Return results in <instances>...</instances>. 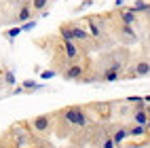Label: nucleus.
Returning a JSON list of instances; mask_svg holds the SVG:
<instances>
[{"instance_id": "obj_1", "label": "nucleus", "mask_w": 150, "mask_h": 148, "mask_svg": "<svg viewBox=\"0 0 150 148\" xmlns=\"http://www.w3.org/2000/svg\"><path fill=\"white\" fill-rule=\"evenodd\" d=\"M64 121L68 125H72V127H85L89 123L85 110L78 108V106H72V108H68V110H64Z\"/></svg>"}, {"instance_id": "obj_2", "label": "nucleus", "mask_w": 150, "mask_h": 148, "mask_svg": "<svg viewBox=\"0 0 150 148\" xmlns=\"http://www.w3.org/2000/svg\"><path fill=\"white\" fill-rule=\"evenodd\" d=\"M32 127H34L38 133H47L49 129H51V116H47V114L36 116L34 121H32Z\"/></svg>"}, {"instance_id": "obj_3", "label": "nucleus", "mask_w": 150, "mask_h": 148, "mask_svg": "<svg viewBox=\"0 0 150 148\" xmlns=\"http://www.w3.org/2000/svg\"><path fill=\"white\" fill-rule=\"evenodd\" d=\"M83 72H85V66L83 64H74L64 72V78H68V81H78V78L83 76Z\"/></svg>"}, {"instance_id": "obj_4", "label": "nucleus", "mask_w": 150, "mask_h": 148, "mask_svg": "<svg viewBox=\"0 0 150 148\" xmlns=\"http://www.w3.org/2000/svg\"><path fill=\"white\" fill-rule=\"evenodd\" d=\"M121 40H123V42H127V45H131V42H135V40H137V34H135V30H133L131 25L123 23V28H121Z\"/></svg>"}, {"instance_id": "obj_5", "label": "nucleus", "mask_w": 150, "mask_h": 148, "mask_svg": "<svg viewBox=\"0 0 150 148\" xmlns=\"http://www.w3.org/2000/svg\"><path fill=\"white\" fill-rule=\"evenodd\" d=\"M87 23H89V34L95 36V38H102V23H99L97 17H89Z\"/></svg>"}, {"instance_id": "obj_6", "label": "nucleus", "mask_w": 150, "mask_h": 148, "mask_svg": "<svg viewBox=\"0 0 150 148\" xmlns=\"http://www.w3.org/2000/svg\"><path fill=\"white\" fill-rule=\"evenodd\" d=\"M118 70H121V66H118V64H112V66L104 72V81H108V83L118 81V78H121V72H118Z\"/></svg>"}, {"instance_id": "obj_7", "label": "nucleus", "mask_w": 150, "mask_h": 148, "mask_svg": "<svg viewBox=\"0 0 150 148\" xmlns=\"http://www.w3.org/2000/svg\"><path fill=\"white\" fill-rule=\"evenodd\" d=\"M64 49H66V57H68V59H72V62H74V59H78V57H81V53H78V49L74 47V40H66V42H64Z\"/></svg>"}, {"instance_id": "obj_8", "label": "nucleus", "mask_w": 150, "mask_h": 148, "mask_svg": "<svg viewBox=\"0 0 150 148\" xmlns=\"http://www.w3.org/2000/svg\"><path fill=\"white\" fill-rule=\"evenodd\" d=\"M70 28H72L74 40H89V38H91V34H89L85 28H81V25H70Z\"/></svg>"}, {"instance_id": "obj_9", "label": "nucleus", "mask_w": 150, "mask_h": 148, "mask_svg": "<svg viewBox=\"0 0 150 148\" xmlns=\"http://www.w3.org/2000/svg\"><path fill=\"white\" fill-rule=\"evenodd\" d=\"M121 21L127 23V25H133L135 23V11L133 8H123L121 11Z\"/></svg>"}, {"instance_id": "obj_10", "label": "nucleus", "mask_w": 150, "mask_h": 148, "mask_svg": "<svg viewBox=\"0 0 150 148\" xmlns=\"http://www.w3.org/2000/svg\"><path fill=\"white\" fill-rule=\"evenodd\" d=\"M135 76H148L150 74V64H148V59H142L137 66H135Z\"/></svg>"}, {"instance_id": "obj_11", "label": "nucleus", "mask_w": 150, "mask_h": 148, "mask_svg": "<svg viewBox=\"0 0 150 148\" xmlns=\"http://www.w3.org/2000/svg\"><path fill=\"white\" fill-rule=\"evenodd\" d=\"M133 121H135L137 125H144V127H148V123H150L148 110H137V112L133 114Z\"/></svg>"}, {"instance_id": "obj_12", "label": "nucleus", "mask_w": 150, "mask_h": 148, "mask_svg": "<svg viewBox=\"0 0 150 148\" xmlns=\"http://www.w3.org/2000/svg\"><path fill=\"white\" fill-rule=\"evenodd\" d=\"M131 8H133L135 13H146V15H148V11H150V4L146 2V0H137V2H135Z\"/></svg>"}, {"instance_id": "obj_13", "label": "nucleus", "mask_w": 150, "mask_h": 148, "mask_svg": "<svg viewBox=\"0 0 150 148\" xmlns=\"http://www.w3.org/2000/svg\"><path fill=\"white\" fill-rule=\"evenodd\" d=\"M59 34H62V40H74V36H72V28L70 25H62L59 28Z\"/></svg>"}, {"instance_id": "obj_14", "label": "nucleus", "mask_w": 150, "mask_h": 148, "mask_svg": "<svg viewBox=\"0 0 150 148\" xmlns=\"http://www.w3.org/2000/svg\"><path fill=\"white\" fill-rule=\"evenodd\" d=\"M28 19H32V6L23 4L21 11H19V21H28Z\"/></svg>"}, {"instance_id": "obj_15", "label": "nucleus", "mask_w": 150, "mask_h": 148, "mask_svg": "<svg viewBox=\"0 0 150 148\" xmlns=\"http://www.w3.org/2000/svg\"><path fill=\"white\" fill-rule=\"evenodd\" d=\"M146 131H148V127H144V125H137V123H135V127L127 129V135H144Z\"/></svg>"}, {"instance_id": "obj_16", "label": "nucleus", "mask_w": 150, "mask_h": 148, "mask_svg": "<svg viewBox=\"0 0 150 148\" xmlns=\"http://www.w3.org/2000/svg\"><path fill=\"white\" fill-rule=\"evenodd\" d=\"M127 129H118V131H114V135H112V140H114V144H121V142H125L127 140Z\"/></svg>"}, {"instance_id": "obj_17", "label": "nucleus", "mask_w": 150, "mask_h": 148, "mask_svg": "<svg viewBox=\"0 0 150 148\" xmlns=\"http://www.w3.org/2000/svg\"><path fill=\"white\" fill-rule=\"evenodd\" d=\"M32 11H45L47 4H49V0H32Z\"/></svg>"}, {"instance_id": "obj_18", "label": "nucleus", "mask_w": 150, "mask_h": 148, "mask_svg": "<svg viewBox=\"0 0 150 148\" xmlns=\"http://www.w3.org/2000/svg\"><path fill=\"white\" fill-rule=\"evenodd\" d=\"M21 87H23V91H34V89H45L42 85H38L36 81H25V83H23Z\"/></svg>"}, {"instance_id": "obj_19", "label": "nucleus", "mask_w": 150, "mask_h": 148, "mask_svg": "<svg viewBox=\"0 0 150 148\" xmlns=\"http://www.w3.org/2000/svg\"><path fill=\"white\" fill-rule=\"evenodd\" d=\"M19 28H21V32H32V30L36 28V21H30V19H28V21L23 25H19Z\"/></svg>"}, {"instance_id": "obj_20", "label": "nucleus", "mask_w": 150, "mask_h": 148, "mask_svg": "<svg viewBox=\"0 0 150 148\" xmlns=\"http://www.w3.org/2000/svg\"><path fill=\"white\" fill-rule=\"evenodd\" d=\"M19 34H21V28H11V30H8V32H6L8 40H13V38H15V36H19Z\"/></svg>"}, {"instance_id": "obj_21", "label": "nucleus", "mask_w": 150, "mask_h": 148, "mask_svg": "<svg viewBox=\"0 0 150 148\" xmlns=\"http://www.w3.org/2000/svg\"><path fill=\"white\" fill-rule=\"evenodd\" d=\"M57 72L55 70H45V72H40V78H42V81H47V78H53Z\"/></svg>"}, {"instance_id": "obj_22", "label": "nucleus", "mask_w": 150, "mask_h": 148, "mask_svg": "<svg viewBox=\"0 0 150 148\" xmlns=\"http://www.w3.org/2000/svg\"><path fill=\"white\" fill-rule=\"evenodd\" d=\"M4 81H6V85L13 87V85H15V74H13V72H6V74H4Z\"/></svg>"}, {"instance_id": "obj_23", "label": "nucleus", "mask_w": 150, "mask_h": 148, "mask_svg": "<svg viewBox=\"0 0 150 148\" xmlns=\"http://www.w3.org/2000/svg\"><path fill=\"white\" fill-rule=\"evenodd\" d=\"M102 146H104V148H114L116 144H114V140H112V137H110V140H106V142H102Z\"/></svg>"}, {"instance_id": "obj_24", "label": "nucleus", "mask_w": 150, "mask_h": 148, "mask_svg": "<svg viewBox=\"0 0 150 148\" xmlns=\"http://www.w3.org/2000/svg\"><path fill=\"white\" fill-rule=\"evenodd\" d=\"M127 102H131V104H137V102H144L142 97H137V95H131V97H127Z\"/></svg>"}, {"instance_id": "obj_25", "label": "nucleus", "mask_w": 150, "mask_h": 148, "mask_svg": "<svg viewBox=\"0 0 150 148\" xmlns=\"http://www.w3.org/2000/svg\"><path fill=\"white\" fill-rule=\"evenodd\" d=\"M93 4V0H83V4L78 6V11H81V8H87V6H91Z\"/></svg>"}, {"instance_id": "obj_26", "label": "nucleus", "mask_w": 150, "mask_h": 148, "mask_svg": "<svg viewBox=\"0 0 150 148\" xmlns=\"http://www.w3.org/2000/svg\"><path fill=\"white\" fill-rule=\"evenodd\" d=\"M114 6L116 8H123L125 6V0H114Z\"/></svg>"}, {"instance_id": "obj_27", "label": "nucleus", "mask_w": 150, "mask_h": 148, "mask_svg": "<svg viewBox=\"0 0 150 148\" xmlns=\"http://www.w3.org/2000/svg\"><path fill=\"white\" fill-rule=\"evenodd\" d=\"M19 93H23V87H17V89L11 91V95H19Z\"/></svg>"}]
</instances>
